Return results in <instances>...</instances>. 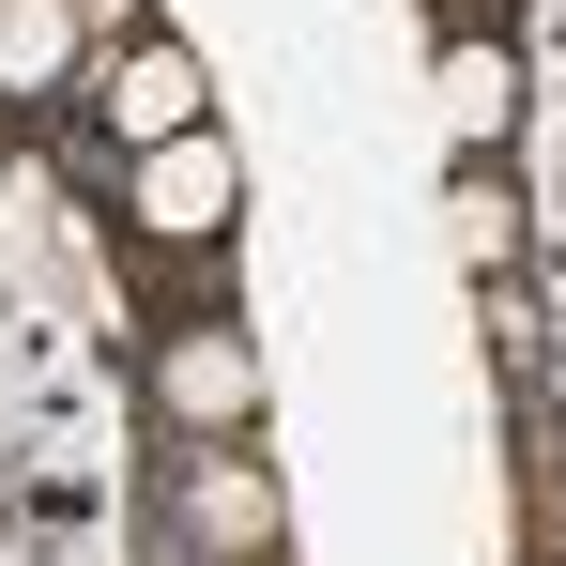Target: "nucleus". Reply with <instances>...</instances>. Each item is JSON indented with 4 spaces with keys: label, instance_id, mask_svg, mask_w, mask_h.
<instances>
[{
    "label": "nucleus",
    "instance_id": "nucleus-1",
    "mask_svg": "<svg viewBox=\"0 0 566 566\" xmlns=\"http://www.w3.org/2000/svg\"><path fill=\"white\" fill-rule=\"evenodd\" d=\"M138 398L169 444H261V337L230 306H169L154 353H138Z\"/></svg>",
    "mask_w": 566,
    "mask_h": 566
},
{
    "label": "nucleus",
    "instance_id": "nucleus-2",
    "mask_svg": "<svg viewBox=\"0 0 566 566\" xmlns=\"http://www.w3.org/2000/svg\"><path fill=\"white\" fill-rule=\"evenodd\" d=\"M230 230H245V154H230V123L123 154V245H138V261H214Z\"/></svg>",
    "mask_w": 566,
    "mask_h": 566
},
{
    "label": "nucleus",
    "instance_id": "nucleus-3",
    "mask_svg": "<svg viewBox=\"0 0 566 566\" xmlns=\"http://www.w3.org/2000/svg\"><path fill=\"white\" fill-rule=\"evenodd\" d=\"M169 536L185 566H276L291 552V505L261 444H169Z\"/></svg>",
    "mask_w": 566,
    "mask_h": 566
},
{
    "label": "nucleus",
    "instance_id": "nucleus-4",
    "mask_svg": "<svg viewBox=\"0 0 566 566\" xmlns=\"http://www.w3.org/2000/svg\"><path fill=\"white\" fill-rule=\"evenodd\" d=\"M77 107H93L107 154H154V138H199L214 123V62H199L185 31H123V46H93Z\"/></svg>",
    "mask_w": 566,
    "mask_h": 566
},
{
    "label": "nucleus",
    "instance_id": "nucleus-5",
    "mask_svg": "<svg viewBox=\"0 0 566 566\" xmlns=\"http://www.w3.org/2000/svg\"><path fill=\"white\" fill-rule=\"evenodd\" d=\"M429 93H444V154L460 169H505V138H521V46L505 31H444Z\"/></svg>",
    "mask_w": 566,
    "mask_h": 566
},
{
    "label": "nucleus",
    "instance_id": "nucleus-6",
    "mask_svg": "<svg viewBox=\"0 0 566 566\" xmlns=\"http://www.w3.org/2000/svg\"><path fill=\"white\" fill-rule=\"evenodd\" d=\"M444 230H460V261H474V276H521V245H536V214H521V185H505V169H460Z\"/></svg>",
    "mask_w": 566,
    "mask_h": 566
},
{
    "label": "nucleus",
    "instance_id": "nucleus-7",
    "mask_svg": "<svg viewBox=\"0 0 566 566\" xmlns=\"http://www.w3.org/2000/svg\"><path fill=\"white\" fill-rule=\"evenodd\" d=\"M77 15V46H123V31H154V0H62Z\"/></svg>",
    "mask_w": 566,
    "mask_h": 566
},
{
    "label": "nucleus",
    "instance_id": "nucleus-8",
    "mask_svg": "<svg viewBox=\"0 0 566 566\" xmlns=\"http://www.w3.org/2000/svg\"><path fill=\"white\" fill-rule=\"evenodd\" d=\"M31 15H46V0H0V107H15V46H31Z\"/></svg>",
    "mask_w": 566,
    "mask_h": 566
}]
</instances>
